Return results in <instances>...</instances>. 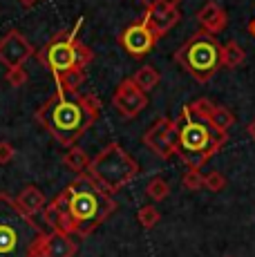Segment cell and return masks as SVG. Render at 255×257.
Listing matches in <instances>:
<instances>
[{"label":"cell","instance_id":"cell-1","mask_svg":"<svg viewBox=\"0 0 255 257\" xmlns=\"http://www.w3.org/2000/svg\"><path fill=\"white\" fill-rule=\"evenodd\" d=\"M101 114V101L94 94L56 90L36 110V118L63 148L76 146V141L96 123Z\"/></svg>","mask_w":255,"mask_h":257},{"label":"cell","instance_id":"cell-2","mask_svg":"<svg viewBox=\"0 0 255 257\" xmlns=\"http://www.w3.org/2000/svg\"><path fill=\"white\" fill-rule=\"evenodd\" d=\"M58 199L63 201V233L87 237L116 210V201L92 179L87 172L76 175V179L65 190H61Z\"/></svg>","mask_w":255,"mask_h":257},{"label":"cell","instance_id":"cell-3","mask_svg":"<svg viewBox=\"0 0 255 257\" xmlns=\"http://www.w3.org/2000/svg\"><path fill=\"white\" fill-rule=\"evenodd\" d=\"M177 155L186 168H202L217 155L228 141V135L213 125L208 118L195 114L188 105L181 107L177 121Z\"/></svg>","mask_w":255,"mask_h":257},{"label":"cell","instance_id":"cell-4","mask_svg":"<svg viewBox=\"0 0 255 257\" xmlns=\"http://www.w3.org/2000/svg\"><path fill=\"white\" fill-rule=\"evenodd\" d=\"M45 235L14 197L0 192V257H38Z\"/></svg>","mask_w":255,"mask_h":257},{"label":"cell","instance_id":"cell-5","mask_svg":"<svg viewBox=\"0 0 255 257\" xmlns=\"http://www.w3.org/2000/svg\"><path fill=\"white\" fill-rule=\"evenodd\" d=\"M81 25H83V18H78L72 29L54 34L50 41L36 52L38 61L52 72L54 78L65 72H72V70L85 72V67L90 65L92 58H94L92 49L87 47L85 43L78 41V29H81Z\"/></svg>","mask_w":255,"mask_h":257},{"label":"cell","instance_id":"cell-6","mask_svg":"<svg viewBox=\"0 0 255 257\" xmlns=\"http://www.w3.org/2000/svg\"><path fill=\"white\" fill-rule=\"evenodd\" d=\"M85 172L107 195H114L139 177V164L130 152H125L119 143L112 141L90 161Z\"/></svg>","mask_w":255,"mask_h":257},{"label":"cell","instance_id":"cell-7","mask_svg":"<svg viewBox=\"0 0 255 257\" xmlns=\"http://www.w3.org/2000/svg\"><path fill=\"white\" fill-rule=\"evenodd\" d=\"M222 45L213 34H206L199 29L197 34L175 52V61L184 72H188L197 83H208L222 67Z\"/></svg>","mask_w":255,"mask_h":257},{"label":"cell","instance_id":"cell-8","mask_svg":"<svg viewBox=\"0 0 255 257\" xmlns=\"http://www.w3.org/2000/svg\"><path fill=\"white\" fill-rule=\"evenodd\" d=\"M144 146L161 161H168L173 155H177V123L168 116H159L146 130Z\"/></svg>","mask_w":255,"mask_h":257},{"label":"cell","instance_id":"cell-9","mask_svg":"<svg viewBox=\"0 0 255 257\" xmlns=\"http://www.w3.org/2000/svg\"><path fill=\"white\" fill-rule=\"evenodd\" d=\"M157 41H159V38L153 34V29H150L146 18L128 25L123 32L119 34V45L135 58H141V56H146V54H150L155 49Z\"/></svg>","mask_w":255,"mask_h":257},{"label":"cell","instance_id":"cell-10","mask_svg":"<svg viewBox=\"0 0 255 257\" xmlns=\"http://www.w3.org/2000/svg\"><path fill=\"white\" fill-rule=\"evenodd\" d=\"M112 105L116 107V112L123 118H135L148 105V94L141 92L132 78H123L119 83V87L114 90V94H112Z\"/></svg>","mask_w":255,"mask_h":257},{"label":"cell","instance_id":"cell-11","mask_svg":"<svg viewBox=\"0 0 255 257\" xmlns=\"http://www.w3.org/2000/svg\"><path fill=\"white\" fill-rule=\"evenodd\" d=\"M29 56H34V47L18 29H9V32L0 38V63H3L7 70L23 67V63H25Z\"/></svg>","mask_w":255,"mask_h":257},{"label":"cell","instance_id":"cell-12","mask_svg":"<svg viewBox=\"0 0 255 257\" xmlns=\"http://www.w3.org/2000/svg\"><path fill=\"white\" fill-rule=\"evenodd\" d=\"M144 18L148 21V25H150V29H153L155 36L161 38V36H166V34H168L170 29L179 23L181 14H179L177 5H170V3L159 0V3L148 5V12H146Z\"/></svg>","mask_w":255,"mask_h":257},{"label":"cell","instance_id":"cell-13","mask_svg":"<svg viewBox=\"0 0 255 257\" xmlns=\"http://www.w3.org/2000/svg\"><path fill=\"white\" fill-rule=\"evenodd\" d=\"M78 244L72 239V235L61 233V230H50L43 239L38 257H74Z\"/></svg>","mask_w":255,"mask_h":257},{"label":"cell","instance_id":"cell-14","mask_svg":"<svg viewBox=\"0 0 255 257\" xmlns=\"http://www.w3.org/2000/svg\"><path fill=\"white\" fill-rule=\"evenodd\" d=\"M197 23L199 27H202V32L206 34H219L226 29L228 25V14L226 9L222 7L219 3H215V0H208V3L204 5L202 9L197 12Z\"/></svg>","mask_w":255,"mask_h":257},{"label":"cell","instance_id":"cell-15","mask_svg":"<svg viewBox=\"0 0 255 257\" xmlns=\"http://www.w3.org/2000/svg\"><path fill=\"white\" fill-rule=\"evenodd\" d=\"M16 204H18V208H21V210H25L27 215L34 217L36 212H41L47 206V199H45V195H43L41 188L25 186L21 190V195L16 197Z\"/></svg>","mask_w":255,"mask_h":257},{"label":"cell","instance_id":"cell-16","mask_svg":"<svg viewBox=\"0 0 255 257\" xmlns=\"http://www.w3.org/2000/svg\"><path fill=\"white\" fill-rule=\"evenodd\" d=\"M219 61H222V67H226V70H237V67H242L244 61H246V52L235 41H228L226 45H222V56H219Z\"/></svg>","mask_w":255,"mask_h":257},{"label":"cell","instance_id":"cell-17","mask_svg":"<svg viewBox=\"0 0 255 257\" xmlns=\"http://www.w3.org/2000/svg\"><path fill=\"white\" fill-rule=\"evenodd\" d=\"M90 157H87V152L83 150V148L78 146H72L67 148V152L63 155V164L70 168L72 172H76V175H81V172L87 170V166H90Z\"/></svg>","mask_w":255,"mask_h":257},{"label":"cell","instance_id":"cell-18","mask_svg":"<svg viewBox=\"0 0 255 257\" xmlns=\"http://www.w3.org/2000/svg\"><path fill=\"white\" fill-rule=\"evenodd\" d=\"M208 118L210 123H213L217 130H222V132H226L228 135V130L235 125V116H233V112L228 110V107H224V105H215L213 103V107H210V112H208Z\"/></svg>","mask_w":255,"mask_h":257},{"label":"cell","instance_id":"cell-19","mask_svg":"<svg viewBox=\"0 0 255 257\" xmlns=\"http://www.w3.org/2000/svg\"><path fill=\"white\" fill-rule=\"evenodd\" d=\"M159 72L155 70L153 65H144L141 70H137V74L132 76V81H135V85L139 87L141 92H153L155 87H157V83H159Z\"/></svg>","mask_w":255,"mask_h":257},{"label":"cell","instance_id":"cell-20","mask_svg":"<svg viewBox=\"0 0 255 257\" xmlns=\"http://www.w3.org/2000/svg\"><path fill=\"white\" fill-rule=\"evenodd\" d=\"M54 81H56V90L72 94V92H78V87L85 83V72L72 70V72H65V74H61V76H56Z\"/></svg>","mask_w":255,"mask_h":257},{"label":"cell","instance_id":"cell-21","mask_svg":"<svg viewBox=\"0 0 255 257\" xmlns=\"http://www.w3.org/2000/svg\"><path fill=\"white\" fill-rule=\"evenodd\" d=\"M146 195H148L153 201H164L166 197L170 195L168 181L161 179V177H155V179H150L148 186H146Z\"/></svg>","mask_w":255,"mask_h":257},{"label":"cell","instance_id":"cell-22","mask_svg":"<svg viewBox=\"0 0 255 257\" xmlns=\"http://www.w3.org/2000/svg\"><path fill=\"white\" fill-rule=\"evenodd\" d=\"M137 219H139V224L144 226L146 230H150V228H155L157 224L161 221V212L155 208V206H141L139 212H137Z\"/></svg>","mask_w":255,"mask_h":257},{"label":"cell","instance_id":"cell-23","mask_svg":"<svg viewBox=\"0 0 255 257\" xmlns=\"http://www.w3.org/2000/svg\"><path fill=\"white\" fill-rule=\"evenodd\" d=\"M181 186H184L186 190H190V192L204 188V175H202V170H197V168H186L184 177H181Z\"/></svg>","mask_w":255,"mask_h":257},{"label":"cell","instance_id":"cell-24","mask_svg":"<svg viewBox=\"0 0 255 257\" xmlns=\"http://www.w3.org/2000/svg\"><path fill=\"white\" fill-rule=\"evenodd\" d=\"M204 188L210 192H222L224 188H226V177H224L219 170L208 172V175L204 177Z\"/></svg>","mask_w":255,"mask_h":257},{"label":"cell","instance_id":"cell-25","mask_svg":"<svg viewBox=\"0 0 255 257\" xmlns=\"http://www.w3.org/2000/svg\"><path fill=\"white\" fill-rule=\"evenodd\" d=\"M27 72L23 70V67H14V70H7V74H5V81L9 83L12 87H21L27 83Z\"/></svg>","mask_w":255,"mask_h":257},{"label":"cell","instance_id":"cell-26","mask_svg":"<svg viewBox=\"0 0 255 257\" xmlns=\"http://www.w3.org/2000/svg\"><path fill=\"white\" fill-rule=\"evenodd\" d=\"M14 155H16V150H14L12 143L0 141V164H9L14 159Z\"/></svg>","mask_w":255,"mask_h":257},{"label":"cell","instance_id":"cell-27","mask_svg":"<svg viewBox=\"0 0 255 257\" xmlns=\"http://www.w3.org/2000/svg\"><path fill=\"white\" fill-rule=\"evenodd\" d=\"M141 3H144L146 7H148V5H153V3H159V0H141ZM164 3H170V5H179L181 0H164Z\"/></svg>","mask_w":255,"mask_h":257},{"label":"cell","instance_id":"cell-28","mask_svg":"<svg viewBox=\"0 0 255 257\" xmlns=\"http://www.w3.org/2000/svg\"><path fill=\"white\" fill-rule=\"evenodd\" d=\"M246 132H248V137H251V139L255 141V118L251 123H248V127H246Z\"/></svg>","mask_w":255,"mask_h":257},{"label":"cell","instance_id":"cell-29","mask_svg":"<svg viewBox=\"0 0 255 257\" xmlns=\"http://www.w3.org/2000/svg\"><path fill=\"white\" fill-rule=\"evenodd\" d=\"M18 3H21L23 7H34V5H36L38 0H18Z\"/></svg>","mask_w":255,"mask_h":257},{"label":"cell","instance_id":"cell-30","mask_svg":"<svg viewBox=\"0 0 255 257\" xmlns=\"http://www.w3.org/2000/svg\"><path fill=\"white\" fill-rule=\"evenodd\" d=\"M248 32H251V36L255 38V18L251 21V25H248Z\"/></svg>","mask_w":255,"mask_h":257},{"label":"cell","instance_id":"cell-31","mask_svg":"<svg viewBox=\"0 0 255 257\" xmlns=\"http://www.w3.org/2000/svg\"><path fill=\"white\" fill-rule=\"evenodd\" d=\"M226 257H233V255H226Z\"/></svg>","mask_w":255,"mask_h":257}]
</instances>
